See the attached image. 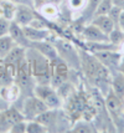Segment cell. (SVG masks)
<instances>
[{"instance_id":"cell-1","label":"cell","mask_w":124,"mask_h":133,"mask_svg":"<svg viewBox=\"0 0 124 133\" xmlns=\"http://www.w3.org/2000/svg\"><path fill=\"white\" fill-rule=\"evenodd\" d=\"M79 51V60H81V74L83 75L84 81L88 85L94 86L99 90L103 96H106L111 90V81H112V72L106 67L94 54L88 50L78 46Z\"/></svg>"},{"instance_id":"cell-2","label":"cell","mask_w":124,"mask_h":133,"mask_svg":"<svg viewBox=\"0 0 124 133\" xmlns=\"http://www.w3.org/2000/svg\"><path fill=\"white\" fill-rule=\"evenodd\" d=\"M26 60L31 75L37 83H50L51 81V61L34 47L26 49Z\"/></svg>"},{"instance_id":"cell-3","label":"cell","mask_w":124,"mask_h":133,"mask_svg":"<svg viewBox=\"0 0 124 133\" xmlns=\"http://www.w3.org/2000/svg\"><path fill=\"white\" fill-rule=\"evenodd\" d=\"M53 45L57 50L59 56L71 69L76 71H81V60H79V51L78 46L70 39H66L62 36H57L53 41Z\"/></svg>"},{"instance_id":"cell-4","label":"cell","mask_w":124,"mask_h":133,"mask_svg":"<svg viewBox=\"0 0 124 133\" xmlns=\"http://www.w3.org/2000/svg\"><path fill=\"white\" fill-rule=\"evenodd\" d=\"M108 113L112 118L117 132H124V101L117 97L112 90L104 96Z\"/></svg>"},{"instance_id":"cell-5","label":"cell","mask_w":124,"mask_h":133,"mask_svg":"<svg viewBox=\"0 0 124 133\" xmlns=\"http://www.w3.org/2000/svg\"><path fill=\"white\" fill-rule=\"evenodd\" d=\"M15 106L18 108H20L26 121L35 119L40 113L48 110V107L45 104V102L39 97H36L35 95H31V96L23 98L21 101H19L18 103H15Z\"/></svg>"},{"instance_id":"cell-6","label":"cell","mask_w":124,"mask_h":133,"mask_svg":"<svg viewBox=\"0 0 124 133\" xmlns=\"http://www.w3.org/2000/svg\"><path fill=\"white\" fill-rule=\"evenodd\" d=\"M34 95L42 99L48 108H61L63 106V101L59 96L56 88L50 83H37L34 88Z\"/></svg>"},{"instance_id":"cell-7","label":"cell","mask_w":124,"mask_h":133,"mask_svg":"<svg viewBox=\"0 0 124 133\" xmlns=\"http://www.w3.org/2000/svg\"><path fill=\"white\" fill-rule=\"evenodd\" d=\"M24 119L23 112L15 104H10L4 110H0V132H9L14 123Z\"/></svg>"},{"instance_id":"cell-8","label":"cell","mask_w":124,"mask_h":133,"mask_svg":"<svg viewBox=\"0 0 124 133\" xmlns=\"http://www.w3.org/2000/svg\"><path fill=\"white\" fill-rule=\"evenodd\" d=\"M93 54L106 67L111 70L112 74L119 70V65L123 58L119 49H104V50L93 52Z\"/></svg>"},{"instance_id":"cell-9","label":"cell","mask_w":124,"mask_h":133,"mask_svg":"<svg viewBox=\"0 0 124 133\" xmlns=\"http://www.w3.org/2000/svg\"><path fill=\"white\" fill-rule=\"evenodd\" d=\"M78 39H81L83 42H109L108 35L91 23L82 26L78 34Z\"/></svg>"},{"instance_id":"cell-10","label":"cell","mask_w":124,"mask_h":133,"mask_svg":"<svg viewBox=\"0 0 124 133\" xmlns=\"http://www.w3.org/2000/svg\"><path fill=\"white\" fill-rule=\"evenodd\" d=\"M37 15H39V12H37L35 8L27 5H18L16 6L15 17H14L12 21L19 24L20 26H27Z\"/></svg>"},{"instance_id":"cell-11","label":"cell","mask_w":124,"mask_h":133,"mask_svg":"<svg viewBox=\"0 0 124 133\" xmlns=\"http://www.w3.org/2000/svg\"><path fill=\"white\" fill-rule=\"evenodd\" d=\"M36 10L43 19H46L48 21H52V23H57L61 17L60 5L53 4V3H45L41 6H39Z\"/></svg>"},{"instance_id":"cell-12","label":"cell","mask_w":124,"mask_h":133,"mask_svg":"<svg viewBox=\"0 0 124 133\" xmlns=\"http://www.w3.org/2000/svg\"><path fill=\"white\" fill-rule=\"evenodd\" d=\"M30 47H34L40 54H42L45 57H47L50 61H53L55 58L59 57V54H57V50H56V47L53 45V42H51V41H48V40L31 42Z\"/></svg>"},{"instance_id":"cell-13","label":"cell","mask_w":124,"mask_h":133,"mask_svg":"<svg viewBox=\"0 0 124 133\" xmlns=\"http://www.w3.org/2000/svg\"><path fill=\"white\" fill-rule=\"evenodd\" d=\"M9 35L11 36V39L16 42V45H19V46H23V47H25V49H27V47H30V45H31L30 40L26 37V35H25L23 26H20V25L16 24L15 21H11V24H10Z\"/></svg>"},{"instance_id":"cell-14","label":"cell","mask_w":124,"mask_h":133,"mask_svg":"<svg viewBox=\"0 0 124 133\" xmlns=\"http://www.w3.org/2000/svg\"><path fill=\"white\" fill-rule=\"evenodd\" d=\"M111 90L117 97H119L122 101H124V75L119 70L112 74Z\"/></svg>"},{"instance_id":"cell-15","label":"cell","mask_w":124,"mask_h":133,"mask_svg":"<svg viewBox=\"0 0 124 133\" xmlns=\"http://www.w3.org/2000/svg\"><path fill=\"white\" fill-rule=\"evenodd\" d=\"M89 23L93 24L94 26H97L98 29L102 30L107 35L111 34L113 30H114V28H115L114 23L111 20V17L108 16V15H96Z\"/></svg>"},{"instance_id":"cell-16","label":"cell","mask_w":124,"mask_h":133,"mask_svg":"<svg viewBox=\"0 0 124 133\" xmlns=\"http://www.w3.org/2000/svg\"><path fill=\"white\" fill-rule=\"evenodd\" d=\"M25 57H26V49L16 45L3 60H4V62H6V64H12V65H15V66H18Z\"/></svg>"},{"instance_id":"cell-17","label":"cell","mask_w":124,"mask_h":133,"mask_svg":"<svg viewBox=\"0 0 124 133\" xmlns=\"http://www.w3.org/2000/svg\"><path fill=\"white\" fill-rule=\"evenodd\" d=\"M63 1H66V8L68 10V14L72 15V20H75L81 15L88 0H63Z\"/></svg>"},{"instance_id":"cell-18","label":"cell","mask_w":124,"mask_h":133,"mask_svg":"<svg viewBox=\"0 0 124 133\" xmlns=\"http://www.w3.org/2000/svg\"><path fill=\"white\" fill-rule=\"evenodd\" d=\"M70 132H76V133H92L97 132V128L94 127V124L92 122L86 121L83 118H79L77 121L73 122Z\"/></svg>"},{"instance_id":"cell-19","label":"cell","mask_w":124,"mask_h":133,"mask_svg":"<svg viewBox=\"0 0 124 133\" xmlns=\"http://www.w3.org/2000/svg\"><path fill=\"white\" fill-rule=\"evenodd\" d=\"M16 4L12 0H1L0 1V14L1 16L12 21L16 12Z\"/></svg>"},{"instance_id":"cell-20","label":"cell","mask_w":124,"mask_h":133,"mask_svg":"<svg viewBox=\"0 0 124 133\" xmlns=\"http://www.w3.org/2000/svg\"><path fill=\"white\" fill-rule=\"evenodd\" d=\"M15 46H16V42L12 40L10 35L1 36L0 37V58L5 57Z\"/></svg>"},{"instance_id":"cell-21","label":"cell","mask_w":124,"mask_h":133,"mask_svg":"<svg viewBox=\"0 0 124 133\" xmlns=\"http://www.w3.org/2000/svg\"><path fill=\"white\" fill-rule=\"evenodd\" d=\"M108 39L113 46L119 49V46L124 42V31H122L119 28H114V30L108 35Z\"/></svg>"},{"instance_id":"cell-22","label":"cell","mask_w":124,"mask_h":133,"mask_svg":"<svg viewBox=\"0 0 124 133\" xmlns=\"http://www.w3.org/2000/svg\"><path fill=\"white\" fill-rule=\"evenodd\" d=\"M46 132H48L47 128L39 121H36V119L27 121V123H26V133H46Z\"/></svg>"},{"instance_id":"cell-23","label":"cell","mask_w":124,"mask_h":133,"mask_svg":"<svg viewBox=\"0 0 124 133\" xmlns=\"http://www.w3.org/2000/svg\"><path fill=\"white\" fill-rule=\"evenodd\" d=\"M112 8H113L112 0H100L98 6H97V10H96V15H107Z\"/></svg>"},{"instance_id":"cell-24","label":"cell","mask_w":124,"mask_h":133,"mask_svg":"<svg viewBox=\"0 0 124 133\" xmlns=\"http://www.w3.org/2000/svg\"><path fill=\"white\" fill-rule=\"evenodd\" d=\"M122 11H123V10H122L120 8L113 5V8L109 10V12L107 14L108 16L111 17V20L114 23L115 28H119V19H120V14H122Z\"/></svg>"},{"instance_id":"cell-25","label":"cell","mask_w":124,"mask_h":133,"mask_svg":"<svg viewBox=\"0 0 124 133\" xmlns=\"http://www.w3.org/2000/svg\"><path fill=\"white\" fill-rule=\"evenodd\" d=\"M26 123H27L26 119L14 123L9 132L10 133H26Z\"/></svg>"},{"instance_id":"cell-26","label":"cell","mask_w":124,"mask_h":133,"mask_svg":"<svg viewBox=\"0 0 124 133\" xmlns=\"http://www.w3.org/2000/svg\"><path fill=\"white\" fill-rule=\"evenodd\" d=\"M10 24L11 21L8 20L5 17H0V37L1 36H5V35H9V30H10Z\"/></svg>"},{"instance_id":"cell-27","label":"cell","mask_w":124,"mask_h":133,"mask_svg":"<svg viewBox=\"0 0 124 133\" xmlns=\"http://www.w3.org/2000/svg\"><path fill=\"white\" fill-rule=\"evenodd\" d=\"M16 5H27L35 8V0H12Z\"/></svg>"},{"instance_id":"cell-28","label":"cell","mask_w":124,"mask_h":133,"mask_svg":"<svg viewBox=\"0 0 124 133\" xmlns=\"http://www.w3.org/2000/svg\"><path fill=\"white\" fill-rule=\"evenodd\" d=\"M112 1L114 6H118L122 10H124V0H112Z\"/></svg>"},{"instance_id":"cell-29","label":"cell","mask_w":124,"mask_h":133,"mask_svg":"<svg viewBox=\"0 0 124 133\" xmlns=\"http://www.w3.org/2000/svg\"><path fill=\"white\" fill-rule=\"evenodd\" d=\"M119 29L124 31V10L120 14V19H119Z\"/></svg>"},{"instance_id":"cell-30","label":"cell","mask_w":124,"mask_h":133,"mask_svg":"<svg viewBox=\"0 0 124 133\" xmlns=\"http://www.w3.org/2000/svg\"><path fill=\"white\" fill-rule=\"evenodd\" d=\"M119 71L124 75V57L122 58V61H120V65H119Z\"/></svg>"},{"instance_id":"cell-31","label":"cell","mask_w":124,"mask_h":133,"mask_svg":"<svg viewBox=\"0 0 124 133\" xmlns=\"http://www.w3.org/2000/svg\"><path fill=\"white\" fill-rule=\"evenodd\" d=\"M119 51H120V54H122V56L124 57V42L120 45V46H119Z\"/></svg>"},{"instance_id":"cell-32","label":"cell","mask_w":124,"mask_h":133,"mask_svg":"<svg viewBox=\"0 0 124 133\" xmlns=\"http://www.w3.org/2000/svg\"><path fill=\"white\" fill-rule=\"evenodd\" d=\"M0 17H1V14H0Z\"/></svg>"},{"instance_id":"cell-33","label":"cell","mask_w":124,"mask_h":133,"mask_svg":"<svg viewBox=\"0 0 124 133\" xmlns=\"http://www.w3.org/2000/svg\"><path fill=\"white\" fill-rule=\"evenodd\" d=\"M0 1H1V0H0Z\"/></svg>"}]
</instances>
